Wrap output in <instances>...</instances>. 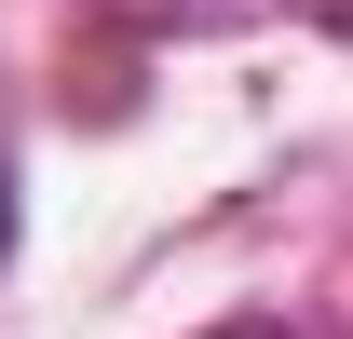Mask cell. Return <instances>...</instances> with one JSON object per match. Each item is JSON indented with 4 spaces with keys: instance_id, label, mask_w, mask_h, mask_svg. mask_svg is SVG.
I'll return each mask as SVG.
<instances>
[{
    "instance_id": "6da1fadb",
    "label": "cell",
    "mask_w": 353,
    "mask_h": 339,
    "mask_svg": "<svg viewBox=\"0 0 353 339\" xmlns=\"http://www.w3.org/2000/svg\"><path fill=\"white\" fill-rule=\"evenodd\" d=\"M204 339H299V326H272V312H245V326H204Z\"/></svg>"
}]
</instances>
